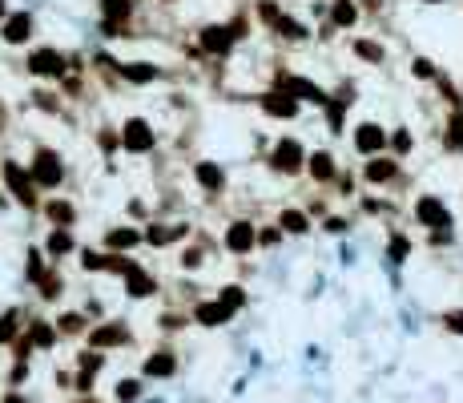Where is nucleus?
<instances>
[{
	"label": "nucleus",
	"mask_w": 463,
	"mask_h": 403,
	"mask_svg": "<svg viewBox=\"0 0 463 403\" xmlns=\"http://www.w3.org/2000/svg\"><path fill=\"white\" fill-rule=\"evenodd\" d=\"M326 230H335V234H342V230H347V222H342V218H330V222H326Z\"/></svg>",
	"instance_id": "42"
},
{
	"label": "nucleus",
	"mask_w": 463,
	"mask_h": 403,
	"mask_svg": "<svg viewBox=\"0 0 463 403\" xmlns=\"http://www.w3.org/2000/svg\"><path fill=\"white\" fill-rule=\"evenodd\" d=\"M121 145H125L129 153H145L153 150V129L141 121V117H133V121H125L121 126Z\"/></svg>",
	"instance_id": "5"
},
{
	"label": "nucleus",
	"mask_w": 463,
	"mask_h": 403,
	"mask_svg": "<svg viewBox=\"0 0 463 403\" xmlns=\"http://www.w3.org/2000/svg\"><path fill=\"white\" fill-rule=\"evenodd\" d=\"M141 395V383L138 379H121V383H117V399L121 403H133Z\"/></svg>",
	"instance_id": "32"
},
{
	"label": "nucleus",
	"mask_w": 463,
	"mask_h": 403,
	"mask_svg": "<svg viewBox=\"0 0 463 403\" xmlns=\"http://www.w3.org/2000/svg\"><path fill=\"white\" fill-rule=\"evenodd\" d=\"M174 355H169V351H157V355H153V359H145V375H157V379H162V375H174Z\"/></svg>",
	"instance_id": "19"
},
{
	"label": "nucleus",
	"mask_w": 463,
	"mask_h": 403,
	"mask_svg": "<svg viewBox=\"0 0 463 403\" xmlns=\"http://www.w3.org/2000/svg\"><path fill=\"white\" fill-rule=\"evenodd\" d=\"M355 53L363 57V61H383V45H375V40H355Z\"/></svg>",
	"instance_id": "29"
},
{
	"label": "nucleus",
	"mask_w": 463,
	"mask_h": 403,
	"mask_svg": "<svg viewBox=\"0 0 463 403\" xmlns=\"http://www.w3.org/2000/svg\"><path fill=\"white\" fill-rule=\"evenodd\" d=\"M395 170H399V165L391 162V158H375V162L367 165V182H391Z\"/></svg>",
	"instance_id": "20"
},
{
	"label": "nucleus",
	"mask_w": 463,
	"mask_h": 403,
	"mask_svg": "<svg viewBox=\"0 0 463 403\" xmlns=\"http://www.w3.org/2000/svg\"><path fill=\"white\" fill-rule=\"evenodd\" d=\"M33 177H37V186L57 189V186H61V177H65L61 158H57L52 150H40V153H37V162H33Z\"/></svg>",
	"instance_id": "2"
},
{
	"label": "nucleus",
	"mask_w": 463,
	"mask_h": 403,
	"mask_svg": "<svg viewBox=\"0 0 463 403\" xmlns=\"http://www.w3.org/2000/svg\"><path fill=\"white\" fill-rule=\"evenodd\" d=\"M258 16H262L266 25H278V21H282V13H278L274 0H262V4H258Z\"/></svg>",
	"instance_id": "33"
},
{
	"label": "nucleus",
	"mask_w": 463,
	"mask_h": 403,
	"mask_svg": "<svg viewBox=\"0 0 463 403\" xmlns=\"http://www.w3.org/2000/svg\"><path fill=\"white\" fill-rule=\"evenodd\" d=\"M427 4H443V0H427Z\"/></svg>",
	"instance_id": "46"
},
{
	"label": "nucleus",
	"mask_w": 463,
	"mask_h": 403,
	"mask_svg": "<svg viewBox=\"0 0 463 403\" xmlns=\"http://www.w3.org/2000/svg\"><path fill=\"white\" fill-rule=\"evenodd\" d=\"M278 85H282V93H290V97L299 101H314V105H326V93L318 85H311V81H302V77H278Z\"/></svg>",
	"instance_id": "6"
},
{
	"label": "nucleus",
	"mask_w": 463,
	"mask_h": 403,
	"mask_svg": "<svg viewBox=\"0 0 463 403\" xmlns=\"http://www.w3.org/2000/svg\"><path fill=\"white\" fill-rule=\"evenodd\" d=\"M28 69L37 77H61L65 73V57L57 49H37L33 57H28Z\"/></svg>",
	"instance_id": "8"
},
{
	"label": "nucleus",
	"mask_w": 463,
	"mask_h": 403,
	"mask_svg": "<svg viewBox=\"0 0 463 403\" xmlns=\"http://www.w3.org/2000/svg\"><path fill=\"white\" fill-rule=\"evenodd\" d=\"M194 319H198V323H206V327H222L225 319H230V311H225L222 302H201L198 311H194Z\"/></svg>",
	"instance_id": "15"
},
{
	"label": "nucleus",
	"mask_w": 463,
	"mask_h": 403,
	"mask_svg": "<svg viewBox=\"0 0 463 403\" xmlns=\"http://www.w3.org/2000/svg\"><path fill=\"white\" fill-rule=\"evenodd\" d=\"M330 16H335L338 28H351L355 21H359V9H355L351 0H335V13H330Z\"/></svg>",
	"instance_id": "23"
},
{
	"label": "nucleus",
	"mask_w": 463,
	"mask_h": 403,
	"mask_svg": "<svg viewBox=\"0 0 463 403\" xmlns=\"http://www.w3.org/2000/svg\"><path fill=\"white\" fill-rule=\"evenodd\" d=\"M407 250H411V246H407V238H399V234H395V238H391V258H395V263H403V258H407Z\"/></svg>",
	"instance_id": "36"
},
{
	"label": "nucleus",
	"mask_w": 463,
	"mask_h": 403,
	"mask_svg": "<svg viewBox=\"0 0 463 403\" xmlns=\"http://www.w3.org/2000/svg\"><path fill=\"white\" fill-rule=\"evenodd\" d=\"M138 238H141L138 230L121 226V230H109V238H105V242H109L113 250H129V246H138Z\"/></svg>",
	"instance_id": "22"
},
{
	"label": "nucleus",
	"mask_w": 463,
	"mask_h": 403,
	"mask_svg": "<svg viewBox=\"0 0 463 403\" xmlns=\"http://www.w3.org/2000/svg\"><path fill=\"white\" fill-rule=\"evenodd\" d=\"M4 403H25V399H21V395H9V399H4Z\"/></svg>",
	"instance_id": "43"
},
{
	"label": "nucleus",
	"mask_w": 463,
	"mask_h": 403,
	"mask_svg": "<svg viewBox=\"0 0 463 403\" xmlns=\"http://www.w3.org/2000/svg\"><path fill=\"white\" fill-rule=\"evenodd\" d=\"M153 290H157V282H153L145 270L133 266V270H129V294H133V299H145V294H153Z\"/></svg>",
	"instance_id": "18"
},
{
	"label": "nucleus",
	"mask_w": 463,
	"mask_h": 403,
	"mask_svg": "<svg viewBox=\"0 0 463 403\" xmlns=\"http://www.w3.org/2000/svg\"><path fill=\"white\" fill-rule=\"evenodd\" d=\"M28 37H33V21H28L25 13H16V16L4 21V40H9V45H21V40H28Z\"/></svg>",
	"instance_id": "12"
},
{
	"label": "nucleus",
	"mask_w": 463,
	"mask_h": 403,
	"mask_svg": "<svg viewBox=\"0 0 463 403\" xmlns=\"http://www.w3.org/2000/svg\"><path fill=\"white\" fill-rule=\"evenodd\" d=\"M61 331H65V335H77V331H81V315H65L61 319Z\"/></svg>",
	"instance_id": "38"
},
{
	"label": "nucleus",
	"mask_w": 463,
	"mask_h": 403,
	"mask_svg": "<svg viewBox=\"0 0 463 403\" xmlns=\"http://www.w3.org/2000/svg\"><path fill=\"white\" fill-rule=\"evenodd\" d=\"M0 21H4V0H0Z\"/></svg>",
	"instance_id": "44"
},
{
	"label": "nucleus",
	"mask_w": 463,
	"mask_h": 403,
	"mask_svg": "<svg viewBox=\"0 0 463 403\" xmlns=\"http://www.w3.org/2000/svg\"><path fill=\"white\" fill-rule=\"evenodd\" d=\"M69 250H73V238H69V230H52V234H49V254H52V258H61V254H69Z\"/></svg>",
	"instance_id": "26"
},
{
	"label": "nucleus",
	"mask_w": 463,
	"mask_h": 403,
	"mask_svg": "<svg viewBox=\"0 0 463 403\" xmlns=\"http://www.w3.org/2000/svg\"><path fill=\"white\" fill-rule=\"evenodd\" d=\"M274 33H278V37H286V40H302V37H306V28H302L299 21H290V16H282V21H278Z\"/></svg>",
	"instance_id": "28"
},
{
	"label": "nucleus",
	"mask_w": 463,
	"mask_h": 403,
	"mask_svg": "<svg viewBox=\"0 0 463 403\" xmlns=\"http://www.w3.org/2000/svg\"><path fill=\"white\" fill-rule=\"evenodd\" d=\"M415 77H435V69H431V61H415Z\"/></svg>",
	"instance_id": "40"
},
{
	"label": "nucleus",
	"mask_w": 463,
	"mask_h": 403,
	"mask_svg": "<svg viewBox=\"0 0 463 403\" xmlns=\"http://www.w3.org/2000/svg\"><path fill=\"white\" fill-rule=\"evenodd\" d=\"M225 307V311H230V315H234V311H238L242 302H246V294H242V287H225L222 290V299H218Z\"/></svg>",
	"instance_id": "30"
},
{
	"label": "nucleus",
	"mask_w": 463,
	"mask_h": 403,
	"mask_svg": "<svg viewBox=\"0 0 463 403\" xmlns=\"http://www.w3.org/2000/svg\"><path fill=\"white\" fill-rule=\"evenodd\" d=\"M194 174H198V182H201L206 189H213V194L225 186V174H222L213 162H198V170H194Z\"/></svg>",
	"instance_id": "16"
},
{
	"label": "nucleus",
	"mask_w": 463,
	"mask_h": 403,
	"mask_svg": "<svg viewBox=\"0 0 463 403\" xmlns=\"http://www.w3.org/2000/svg\"><path fill=\"white\" fill-rule=\"evenodd\" d=\"M45 214H49L57 226H69V222H73V206H69V202H61V198H52L49 206H45Z\"/></svg>",
	"instance_id": "24"
},
{
	"label": "nucleus",
	"mask_w": 463,
	"mask_h": 403,
	"mask_svg": "<svg viewBox=\"0 0 463 403\" xmlns=\"http://www.w3.org/2000/svg\"><path fill=\"white\" fill-rule=\"evenodd\" d=\"M16 335V319H0V343H9Z\"/></svg>",
	"instance_id": "37"
},
{
	"label": "nucleus",
	"mask_w": 463,
	"mask_h": 403,
	"mask_svg": "<svg viewBox=\"0 0 463 403\" xmlns=\"http://www.w3.org/2000/svg\"><path fill=\"white\" fill-rule=\"evenodd\" d=\"M415 218H419V226H431V230H443V226H451V214H447V206L439 198H419L415 202Z\"/></svg>",
	"instance_id": "3"
},
{
	"label": "nucleus",
	"mask_w": 463,
	"mask_h": 403,
	"mask_svg": "<svg viewBox=\"0 0 463 403\" xmlns=\"http://www.w3.org/2000/svg\"><path fill=\"white\" fill-rule=\"evenodd\" d=\"M0 129H4V109H0Z\"/></svg>",
	"instance_id": "45"
},
{
	"label": "nucleus",
	"mask_w": 463,
	"mask_h": 403,
	"mask_svg": "<svg viewBox=\"0 0 463 403\" xmlns=\"http://www.w3.org/2000/svg\"><path fill=\"white\" fill-rule=\"evenodd\" d=\"M33 343H37V347H52V343H57V331H52L49 323H33Z\"/></svg>",
	"instance_id": "31"
},
{
	"label": "nucleus",
	"mask_w": 463,
	"mask_h": 403,
	"mask_svg": "<svg viewBox=\"0 0 463 403\" xmlns=\"http://www.w3.org/2000/svg\"><path fill=\"white\" fill-rule=\"evenodd\" d=\"M254 226L250 222H234V226L225 230V250H234V254H250V246H254Z\"/></svg>",
	"instance_id": "9"
},
{
	"label": "nucleus",
	"mask_w": 463,
	"mask_h": 403,
	"mask_svg": "<svg viewBox=\"0 0 463 403\" xmlns=\"http://www.w3.org/2000/svg\"><path fill=\"white\" fill-rule=\"evenodd\" d=\"M198 263H201V254H198V250H186V254H182V266H189V270H194Z\"/></svg>",
	"instance_id": "41"
},
{
	"label": "nucleus",
	"mask_w": 463,
	"mask_h": 403,
	"mask_svg": "<svg viewBox=\"0 0 463 403\" xmlns=\"http://www.w3.org/2000/svg\"><path fill=\"white\" fill-rule=\"evenodd\" d=\"M101 13L109 25H121L129 13H133V0H101Z\"/></svg>",
	"instance_id": "17"
},
{
	"label": "nucleus",
	"mask_w": 463,
	"mask_h": 403,
	"mask_svg": "<svg viewBox=\"0 0 463 403\" xmlns=\"http://www.w3.org/2000/svg\"><path fill=\"white\" fill-rule=\"evenodd\" d=\"M278 226L290 230V234H302L306 230V214H299V210H282V218H278Z\"/></svg>",
	"instance_id": "27"
},
{
	"label": "nucleus",
	"mask_w": 463,
	"mask_h": 403,
	"mask_svg": "<svg viewBox=\"0 0 463 403\" xmlns=\"http://www.w3.org/2000/svg\"><path fill=\"white\" fill-rule=\"evenodd\" d=\"M383 145H387V133H383L379 126H371V121H367V126L355 129V150H359V153H379Z\"/></svg>",
	"instance_id": "10"
},
{
	"label": "nucleus",
	"mask_w": 463,
	"mask_h": 403,
	"mask_svg": "<svg viewBox=\"0 0 463 403\" xmlns=\"http://www.w3.org/2000/svg\"><path fill=\"white\" fill-rule=\"evenodd\" d=\"M395 150H399V153L411 150V133H395Z\"/></svg>",
	"instance_id": "39"
},
{
	"label": "nucleus",
	"mask_w": 463,
	"mask_h": 403,
	"mask_svg": "<svg viewBox=\"0 0 463 403\" xmlns=\"http://www.w3.org/2000/svg\"><path fill=\"white\" fill-rule=\"evenodd\" d=\"M4 186H9V194H13L21 206H33V202H37V194H33L37 177H28L16 162H4Z\"/></svg>",
	"instance_id": "1"
},
{
	"label": "nucleus",
	"mask_w": 463,
	"mask_h": 403,
	"mask_svg": "<svg viewBox=\"0 0 463 403\" xmlns=\"http://www.w3.org/2000/svg\"><path fill=\"white\" fill-rule=\"evenodd\" d=\"M270 162H274V170H282V174H299L306 158H302V145L294 138H282L274 145V153H270Z\"/></svg>",
	"instance_id": "4"
},
{
	"label": "nucleus",
	"mask_w": 463,
	"mask_h": 403,
	"mask_svg": "<svg viewBox=\"0 0 463 403\" xmlns=\"http://www.w3.org/2000/svg\"><path fill=\"white\" fill-rule=\"evenodd\" d=\"M40 294H45V299H57V294H61V278H57V275L40 278Z\"/></svg>",
	"instance_id": "34"
},
{
	"label": "nucleus",
	"mask_w": 463,
	"mask_h": 403,
	"mask_svg": "<svg viewBox=\"0 0 463 403\" xmlns=\"http://www.w3.org/2000/svg\"><path fill=\"white\" fill-rule=\"evenodd\" d=\"M262 109L270 117H294L299 114V97H290V93H262Z\"/></svg>",
	"instance_id": "11"
},
{
	"label": "nucleus",
	"mask_w": 463,
	"mask_h": 403,
	"mask_svg": "<svg viewBox=\"0 0 463 403\" xmlns=\"http://www.w3.org/2000/svg\"><path fill=\"white\" fill-rule=\"evenodd\" d=\"M443 327L455 331V335H463V311H447V315H443Z\"/></svg>",
	"instance_id": "35"
},
{
	"label": "nucleus",
	"mask_w": 463,
	"mask_h": 403,
	"mask_svg": "<svg viewBox=\"0 0 463 403\" xmlns=\"http://www.w3.org/2000/svg\"><path fill=\"white\" fill-rule=\"evenodd\" d=\"M125 339H129V331L121 327V323L101 327V331H93V335H89V343H93V347H117V343H125Z\"/></svg>",
	"instance_id": "14"
},
{
	"label": "nucleus",
	"mask_w": 463,
	"mask_h": 403,
	"mask_svg": "<svg viewBox=\"0 0 463 403\" xmlns=\"http://www.w3.org/2000/svg\"><path fill=\"white\" fill-rule=\"evenodd\" d=\"M182 234H186V226H150V234H145V238H150L153 246H165V242L182 238Z\"/></svg>",
	"instance_id": "25"
},
{
	"label": "nucleus",
	"mask_w": 463,
	"mask_h": 403,
	"mask_svg": "<svg viewBox=\"0 0 463 403\" xmlns=\"http://www.w3.org/2000/svg\"><path fill=\"white\" fill-rule=\"evenodd\" d=\"M234 40H238L234 25H210V28H201V49H206V53H230Z\"/></svg>",
	"instance_id": "7"
},
{
	"label": "nucleus",
	"mask_w": 463,
	"mask_h": 403,
	"mask_svg": "<svg viewBox=\"0 0 463 403\" xmlns=\"http://www.w3.org/2000/svg\"><path fill=\"white\" fill-rule=\"evenodd\" d=\"M306 162H311V174L318 177V182H330V177H335V158H330V153H314Z\"/></svg>",
	"instance_id": "21"
},
{
	"label": "nucleus",
	"mask_w": 463,
	"mask_h": 403,
	"mask_svg": "<svg viewBox=\"0 0 463 403\" xmlns=\"http://www.w3.org/2000/svg\"><path fill=\"white\" fill-rule=\"evenodd\" d=\"M117 73L125 77V81H133V85H145V81H153L157 77V69L153 65H145V61H133V65H113Z\"/></svg>",
	"instance_id": "13"
}]
</instances>
